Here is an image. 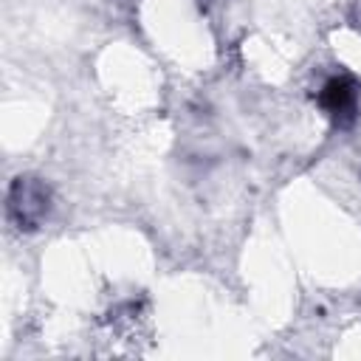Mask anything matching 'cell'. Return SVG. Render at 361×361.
I'll return each instance as SVG.
<instances>
[{
	"mask_svg": "<svg viewBox=\"0 0 361 361\" xmlns=\"http://www.w3.org/2000/svg\"><path fill=\"white\" fill-rule=\"evenodd\" d=\"M14 192L20 195V200L11 197V212L20 209V223H34L42 214V200H45L42 192L37 186H28V183H17Z\"/></svg>",
	"mask_w": 361,
	"mask_h": 361,
	"instance_id": "1",
	"label": "cell"
}]
</instances>
